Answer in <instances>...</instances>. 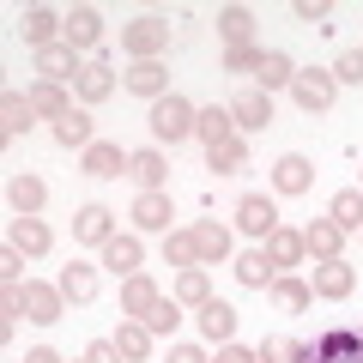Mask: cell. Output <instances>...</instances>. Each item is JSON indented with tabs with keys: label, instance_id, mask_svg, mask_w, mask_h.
<instances>
[{
	"label": "cell",
	"instance_id": "obj_36",
	"mask_svg": "<svg viewBox=\"0 0 363 363\" xmlns=\"http://www.w3.org/2000/svg\"><path fill=\"white\" fill-rule=\"evenodd\" d=\"M327 218H333L345 236H351V230H363V188H339L333 206H327Z\"/></svg>",
	"mask_w": 363,
	"mask_h": 363
},
{
	"label": "cell",
	"instance_id": "obj_28",
	"mask_svg": "<svg viewBox=\"0 0 363 363\" xmlns=\"http://www.w3.org/2000/svg\"><path fill=\"white\" fill-rule=\"evenodd\" d=\"M169 218H176L169 188H164V194H140V200H133V224H140V230H164L169 236Z\"/></svg>",
	"mask_w": 363,
	"mask_h": 363
},
{
	"label": "cell",
	"instance_id": "obj_16",
	"mask_svg": "<svg viewBox=\"0 0 363 363\" xmlns=\"http://www.w3.org/2000/svg\"><path fill=\"white\" fill-rule=\"evenodd\" d=\"M104 267L109 272H116V279H133V272H140L145 267V242H140V236H109V242H104Z\"/></svg>",
	"mask_w": 363,
	"mask_h": 363
},
{
	"label": "cell",
	"instance_id": "obj_27",
	"mask_svg": "<svg viewBox=\"0 0 363 363\" xmlns=\"http://www.w3.org/2000/svg\"><path fill=\"white\" fill-rule=\"evenodd\" d=\"M104 97H116V67L85 61V73H79V104H104Z\"/></svg>",
	"mask_w": 363,
	"mask_h": 363
},
{
	"label": "cell",
	"instance_id": "obj_42",
	"mask_svg": "<svg viewBox=\"0 0 363 363\" xmlns=\"http://www.w3.org/2000/svg\"><path fill=\"white\" fill-rule=\"evenodd\" d=\"M176 303H194V309H200V303H212V279H206V267H188V272L176 279Z\"/></svg>",
	"mask_w": 363,
	"mask_h": 363
},
{
	"label": "cell",
	"instance_id": "obj_18",
	"mask_svg": "<svg viewBox=\"0 0 363 363\" xmlns=\"http://www.w3.org/2000/svg\"><path fill=\"white\" fill-rule=\"evenodd\" d=\"M157 297H164V291H157L152 279H145V272L121 279V315H128V321H145V315L157 309Z\"/></svg>",
	"mask_w": 363,
	"mask_h": 363
},
{
	"label": "cell",
	"instance_id": "obj_13",
	"mask_svg": "<svg viewBox=\"0 0 363 363\" xmlns=\"http://www.w3.org/2000/svg\"><path fill=\"white\" fill-rule=\"evenodd\" d=\"M61 43L67 49H97V43H104V13H97V6H73V13H67V30H61Z\"/></svg>",
	"mask_w": 363,
	"mask_h": 363
},
{
	"label": "cell",
	"instance_id": "obj_12",
	"mask_svg": "<svg viewBox=\"0 0 363 363\" xmlns=\"http://www.w3.org/2000/svg\"><path fill=\"white\" fill-rule=\"evenodd\" d=\"M61 309H67L61 285H37V279H25V321L55 327V321H61Z\"/></svg>",
	"mask_w": 363,
	"mask_h": 363
},
{
	"label": "cell",
	"instance_id": "obj_11",
	"mask_svg": "<svg viewBox=\"0 0 363 363\" xmlns=\"http://www.w3.org/2000/svg\"><path fill=\"white\" fill-rule=\"evenodd\" d=\"M200 339H206V345H236V309L224 297H212V303H200Z\"/></svg>",
	"mask_w": 363,
	"mask_h": 363
},
{
	"label": "cell",
	"instance_id": "obj_21",
	"mask_svg": "<svg viewBox=\"0 0 363 363\" xmlns=\"http://www.w3.org/2000/svg\"><path fill=\"white\" fill-rule=\"evenodd\" d=\"M255 6H218V37L224 49H242V43H255Z\"/></svg>",
	"mask_w": 363,
	"mask_h": 363
},
{
	"label": "cell",
	"instance_id": "obj_10",
	"mask_svg": "<svg viewBox=\"0 0 363 363\" xmlns=\"http://www.w3.org/2000/svg\"><path fill=\"white\" fill-rule=\"evenodd\" d=\"M121 85H128L133 97H145V104H157V97H169V67L164 61H133L128 73H121Z\"/></svg>",
	"mask_w": 363,
	"mask_h": 363
},
{
	"label": "cell",
	"instance_id": "obj_9",
	"mask_svg": "<svg viewBox=\"0 0 363 363\" xmlns=\"http://www.w3.org/2000/svg\"><path fill=\"white\" fill-rule=\"evenodd\" d=\"M18 30H25V49L37 55V49H49V43H61L67 18H61V13H49V6H25V18H18Z\"/></svg>",
	"mask_w": 363,
	"mask_h": 363
},
{
	"label": "cell",
	"instance_id": "obj_43",
	"mask_svg": "<svg viewBox=\"0 0 363 363\" xmlns=\"http://www.w3.org/2000/svg\"><path fill=\"white\" fill-rule=\"evenodd\" d=\"M145 327H152L157 339H169V333L182 327V303H176V297H157V309L145 315Z\"/></svg>",
	"mask_w": 363,
	"mask_h": 363
},
{
	"label": "cell",
	"instance_id": "obj_50",
	"mask_svg": "<svg viewBox=\"0 0 363 363\" xmlns=\"http://www.w3.org/2000/svg\"><path fill=\"white\" fill-rule=\"evenodd\" d=\"M25 363H67L61 351H49V345H37V351H25Z\"/></svg>",
	"mask_w": 363,
	"mask_h": 363
},
{
	"label": "cell",
	"instance_id": "obj_45",
	"mask_svg": "<svg viewBox=\"0 0 363 363\" xmlns=\"http://www.w3.org/2000/svg\"><path fill=\"white\" fill-rule=\"evenodd\" d=\"M333 79H339V85H363V49H345V55H339V61H333Z\"/></svg>",
	"mask_w": 363,
	"mask_h": 363
},
{
	"label": "cell",
	"instance_id": "obj_41",
	"mask_svg": "<svg viewBox=\"0 0 363 363\" xmlns=\"http://www.w3.org/2000/svg\"><path fill=\"white\" fill-rule=\"evenodd\" d=\"M164 260H169V267H182V272H188V267H200L194 230H169V236H164Z\"/></svg>",
	"mask_w": 363,
	"mask_h": 363
},
{
	"label": "cell",
	"instance_id": "obj_32",
	"mask_svg": "<svg viewBox=\"0 0 363 363\" xmlns=\"http://www.w3.org/2000/svg\"><path fill=\"white\" fill-rule=\"evenodd\" d=\"M55 285H61L67 303H91V297H97V267L73 260V267H61V279H55Z\"/></svg>",
	"mask_w": 363,
	"mask_h": 363
},
{
	"label": "cell",
	"instance_id": "obj_4",
	"mask_svg": "<svg viewBox=\"0 0 363 363\" xmlns=\"http://www.w3.org/2000/svg\"><path fill=\"white\" fill-rule=\"evenodd\" d=\"M309 285H315V297L345 303L351 291H357V267H351L345 255H339V260H315V279H309Z\"/></svg>",
	"mask_w": 363,
	"mask_h": 363
},
{
	"label": "cell",
	"instance_id": "obj_5",
	"mask_svg": "<svg viewBox=\"0 0 363 363\" xmlns=\"http://www.w3.org/2000/svg\"><path fill=\"white\" fill-rule=\"evenodd\" d=\"M37 61V79H49V85H79V49H67V43H49V49H37L30 55Z\"/></svg>",
	"mask_w": 363,
	"mask_h": 363
},
{
	"label": "cell",
	"instance_id": "obj_29",
	"mask_svg": "<svg viewBox=\"0 0 363 363\" xmlns=\"http://www.w3.org/2000/svg\"><path fill=\"white\" fill-rule=\"evenodd\" d=\"M30 121H37L30 97H25V91H6V97H0V133H6V140H18V133H30Z\"/></svg>",
	"mask_w": 363,
	"mask_h": 363
},
{
	"label": "cell",
	"instance_id": "obj_24",
	"mask_svg": "<svg viewBox=\"0 0 363 363\" xmlns=\"http://www.w3.org/2000/svg\"><path fill=\"white\" fill-rule=\"evenodd\" d=\"M30 97V109H37V116H49V121H61V116H73V97H67V85H49V79H37V85L25 91Z\"/></svg>",
	"mask_w": 363,
	"mask_h": 363
},
{
	"label": "cell",
	"instance_id": "obj_17",
	"mask_svg": "<svg viewBox=\"0 0 363 363\" xmlns=\"http://www.w3.org/2000/svg\"><path fill=\"white\" fill-rule=\"evenodd\" d=\"M272 188H279V194H309L315 188V164L303 152H285L279 164H272Z\"/></svg>",
	"mask_w": 363,
	"mask_h": 363
},
{
	"label": "cell",
	"instance_id": "obj_33",
	"mask_svg": "<svg viewBox=\"0 0 363 363\" xmlns=\"http://www.w3.org/2000/svg\"><path fill=\"white\" fill-rule=\"evenodd\" d=\"M303 242H309L315 260H339V248H345V230H339L333 218H315L309 230H303Z\"/></svg>",
	"mask_w": 363,
	"mask_h": 363
},
{
	"label": "cell",
	"instance_id": "obj_31",
	"mask_svg": "<svg viewBox=\"0 0 363 363\" xmlns=\"http://www.w3.org/2000/svg\"><path fill=\"white\" fill-rule=\"evenodd\" d=\"M152 345H157V333H152L145 321H121V327H116V351H121L128 363H145V357H152Z\"/></svg>",
	"mask_w": 363,
	"mask_h": 363
},
{
	"label": "cell",
	"instance_id": "obj_7",
	"mask_svg": "<svg viewBox=\"0 0 363 363\" xmlns=\"http://www.w3.org/2000/svg\"><path fill=\"white\" fill-rule=\"evenodd\" d=\"M236 230H242V236H260V242H267V236L279 230V206H272L267 194H242V200H236Z\"/></svg>",
	"mask_w": 363,
	"mask_h": 363
},
{
	"label": "cell",
	"instance_id": "obj_19",
	"mask_svg": "<svg viewBox=\"0 0 363 363\" xmlns=\"http://www.w3.org/2000/svg\"><path fill=\"white\" fill-rule=\"evenodd\" d=\"M272 279H279V260H272L267 248H248V255H236V285H248V291H267Z\"/></svg>",
	"mask_w": 363,
	"mask_h": 363
},
{
	"label": "cell",
	"instance_id": "obj_39",
	"mask_svg": "<svg viewBox=\"0 0 363 363\" xmlns=\"http://www.w3.org/2000/svg\"><path fill=\"white\" fill-rule=\"evenodd\" d=\"M267 255L279 260V267H297V260L309 255V242H303V230H285V224H279V230L267 236Z\"/></svg>",
	"mask_w": 363,
	"mask_h": 363
},
{
	"label": "cell",
	"instance_id": "obj_2",
	"mask_svg": "<svg viewBox=\"0 0 363 363\" xmlns=\"http://www.w3.org/2000/svg\"><path fill=\"white\" fill-rule=\"evenodd\" d=\"M169 49V18H133L121 25V55L128 61H164Z\"/></svg>",
	"mask_w": 363,
	"mask_h": 363
},
{
	"label": "cell",
	"instance_id": "obj_23",
	"mask_svg": "<svg viewBox=\"0 0 363 363\" xmlns=\"http://www.w3.org/2000/svg\"><path fill=\"white\" fill-rule=\"evenodd\" d=\"M315 351H321L327 363H363V333H351V327H333V333L315 339Z\"/></svg>",
	"mask_w": 363,
	"mask_h": 363
},
{
	"label": "cell",
	"instance_id": "obj_40",
	"mask_svg": "<svg viewBox=\"0 0 363 363\" xmlns=\"http://www.w3.org/2000/svg\"><path fill=\"white\" fill-rule=\"evenodd\" d=\"M260 61H267V49H260V43H242V49H224V73H230V79H255L260 73Z\"/></svg>",
	"mask_w": 363,
	"mask_h": 363
},
{
	"label": "cell",
	"instance_id": "obj_22",
	"mask_svg": "<svg viewBox=\"0 0 363 363\" xmlns=\"http://www.w3.org/2000/svg\"><path fill=\"white\" fill-rule=\"evenodd\" d=\"M194 140H206V152H212V145H224V140H236V116H230V104H206V109H200Z\"/></svg>",
	"mask_w": 363,
	"mask_h": 363
},
{
	"label": "cell",
	"instance_id": "obj_25",
	"mask_svg": "<svg viewBox=\"0 0 363 363\" xmlns=\"http://www.w3.org/2000/svg\"><path fill=\"white\" fill-rule=\"evenodd\" d=\"M194 248H200V267H218V260H230V230L218 218L194 224Z\"/></svg>",
	"mask_w": 363,
	"mask_h": 363
},
{
	"label": "cell",
	"instance_id": "obj_49",
	"mask_svg": "<svg viewBox=\"0 0 363 363\" xmlns=\"http://www.w3.org/2000/svg\"><path fill=\"white\" fill-rule=\"evenodd\" d=\"M169 363H212L200 345H169Z\"/></svg>",
	"mask_w": 363,
	"mask_h": 363
},
{
	"label": "cell",
	"instance_id": "obj_46",
	"mask_svg": "<svg viewBox=\"0 0 363 363\" xmlns=\"http://www.w3.org/2000/svg\"><path fill=\"white\" fill-rule=\"evenodd\" d=\"M85 363H128V357L116 351V339H91V345H85Z\"/></svg>",
	"mask_w": 363,
	"mask_h": 363
},
{
	"label": "cell",
	"instance_id": "obj_14",
	"mask_svg": "<svg viewBox=\"0 0 363 363\" xmlns=\"http://www.w3.org/2000/svg\"><path fill=\"white\" fill-rule=\"evenodd\" d=\"M128 176L140 182V194H164V182H169V157L157 152V145H140L128 164Z\"/></svg>",
	"mask_w": 363,
	"mask_h": 363
},
{
	"label": "cell",
	"instance_id": "obj_26",
	"mask_svg": "<svg viewBox=\"0 0 363 363\" xmlns=\"http://www.w3.org/2000/svg\"><path fill=\"white\" fill-rule=\"evenodd\" d=\"M291 79H297V61L291 55H279V49H267V61H260V73H255V91H291Z\"/></svg>",
	"mask_w": 363,
	"mask_h": 363
},
{
	"label": "cell",
	"instance_id": "obj_6",
	"mask_svg": "<svg viewBox=\"0 0 363 363\" xmlns=\"http://www.w3.org/2000/svg\"><path fill=\"white\" fill-rule=\"evenodd\" d=\"M79 164H85V176H97V182H109V176H128V164H133V152H121L116 140H91L85 152H79Z\"/></svg>",
	"mask_w": 363,
	"mask_h": 363
},
{
	"label": "cell",
	"instance_id": "obj_35",
	"mask_svg": "<svg viewBox=\"0 0 363 363\" xmlns=\"http://www.w3.org/2000/svg\"><path fill=\"white\" fill-rule=\"evenodd\" d=\"M206 169H218V176H242V169H248V140L236 133V140L212 145V152H206Z\"/></svg>",
	"mask_w": 363,
	"mask_h": 363
},
{
	"label": "cell",
	"instance_id": "obj_3",
	"mask_svg": "<svg viewBox=\"0 0 363 363\" xmlns=\"http://www.w3.org/2000/svg\"><path fill=\"white\" fill-rule=\"evenodd\" d=\"M291 97H297V109H309V116L333 109V97H339L333 67H297V79H291Z\"/></svg>",
	"mask_w": 363,
	"mask_h": 363
},
{
	"label": "cell",
	"instance_id": "obj_1",
	"mask_svg": "<svg viewBox=\"0 0 363 363\" xmlns=\"http://www.w3.org/2000/svg\"><path fill=\"white\" fill-rule=\"evenodd\" d=\"M145 128H152V140H157V145H182V140H194V128H200V109L188 104L182 91H169V97H157V104H152Z\"/></svg>",
	"mask_w": 363,
	"mask_h": 363
},
{
	"label": "cell",
	"instance_id": "obj_8",
	"mask_svg": "<svg viewBox=\"0 0 363 363\" xmlns=\"http://www.w3.org/2000/svg\"><path fill=\"white\" fill-rule=\"evenodd\" d=\"M230 116H236V133H260L272 121V97H267V91H255V85H242L230 97Z\"/></svg>",
	"mask_w": 363,
	"mask_h": 363
},
{
	"label": "cell",
	"instance_id": "obj_37",
	"mask_svg": "<svg viewBox=\"0 0 363 363\" xmlns=\"http://www.w3.org/2000/svg\"><path fill=\"white\" fill-rule=\"evenodd\" d=\"M272 303H279L285 315H303L315 303V285L309 279H272Z\"/></svg>",
	"mask_w": 363,
	"mask_h": 363
},
{
	"label": "cell",
	"instance_id": "obj_48",
	"mask_svg": "<svg viewBox=\"0 0 363 363\" xmlns=\"http://www.w3.org/2000/svg\"><path fill=\"white\" fill-rule=\"evenodd\" d=\"M212 363H260V357L248 345H218V357H212Z\"/></svg>",
	"mask_w": 363,
	"mask_h": 363
},
{
	"label": "cell",
	"instance_id": "obj_34",
	"mask_svg": "<svg viewBox=\"0 0 363 363\" xmlns=\"http://www.w3.org/2000/svg\"><path fill=\"white\" fill-rule=\"evenodd\" d=\"M91 140H97V133H91V109H73V116L55 121V145H67V152H85Z\"/></svg>",
	"mask_w": 363,
	"mask_h": 363
},
{
	"label": "cell",
	"instance_id": "obj_47",
	"mask_svg": "<svg viewBox=\"0 0 363 363\" xmlns=\"http://www.w3.org/2000/svg\"><path fill=\"white\" fill-rule=\"evenodd\" d=\"M0 279H6V285H18V279H25V255H18L13 242H6V255H0Z\"/></svg>",
	"mask_w": 363,
	"mask_h": 363
},
{
	"label": "cell",
	"instance_id": "obj_51",
	"mask_svg": "<svg viewBox=\"0 0 363 363\" xmlns=\"http://www.w3.org/2000/svg\"><path fill=\"white\" fill-rule=\"evenodd\" d=\"M79 363H85V357H79Z\"/></svg>",
	"mask_w": 363,
	"mask_h": 363
},
{
	"label": "cell",
	"instance_id": "obj_44",
	"mask_svg": "<svg viewBox=\"0 0 363 363\" xmlns=\"http://www.w3.org/2000/svg\"><path fill=\"white\" fill-rule=\"evenodd\" d=\"M291 13H297V25H309V30H327V18H333V6H327V0H297Z\"/></svg>",
	"mask_w": 363,
	"mask_h": 363
},
{
	"label": "cell",
	"instance_id": "obj_38",
	"mask_svg": "<svg viewBox=\"0 0 363 363\" xmlns=\"http://www.w3.org/2000/svg\"><path fill=\"white\" fill-rule=\"evenodd\" d=\"M255 357L260 363H309V345H297V339H285V333H267L255 345Z\"/></svg>",
	"mask_w": 363,
	"mask_h": 363
},
{
	"label": "cell",
	"instance_id": "obj_15",
	"mask_svg": "<svg viewBox=\"0 0 363 363\" xmlns=\"http://www.w3.org/2000/svg\"><path fill=\"white\" fill-rule=\"evenodd\" d=\"M109 236H116V212H109V206H79V212H73V242L104 248Z\"/></svg>",
	"mask_w": 363,
	"mask_h": 363
},
{
	"label": "cell",
	"instance_id": "obj_30",
	"mask_svg": "<svg viewBox=\"0 0 363 363\" xmlns=\"http://www.w3.org/2000/svg\"><path fill=\"white\" fill-rule=\"evenodd\" d=\"M13 248H18L25 260H37V255H49V248H55V230H49L43 218H18V224H13Z\"/></svg>",
	"mask_w": 363,
	"mask_h": 363
},
{
	"label": "cell",
	"instance_id": "obj_20",
	"mask_svg": "<svg viewBox=\"0 0 363 363\" xmlns=\"http://www.w3.org/2000/svg\"><path fill=\"white\" fill-rule=\"evenodd\" d=\"M6 200H13V212H18V218H37V212L49 206V182H43V176H13Z\"/></svg>",
	"mask_w": 363,
	"mask_h": 363
}]
</instances>
